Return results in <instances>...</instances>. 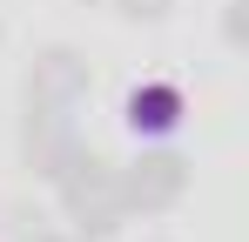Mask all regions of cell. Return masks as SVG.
<instances>
[{
	"label": "cell",
	"instance_id": "4",
	"mask_svg": "<svg viewBox=\"0 0 249 242\" xmlns=\"http://www.w3.org/2000/svg\"><path fill=\"white\" fill-rule=\"evenodd\" d=\"M81 81H88V68H81V54H68V47H54V54H41V68H34V101H68V94H81Z\"/></svg>",
	"mask_w": 249,
	"mask_h": 242
},
{
	"label": "cell",
	"instance_id": "3",
	"mask_svg": "<svg viewBox=\"0 0 249 242\" xmlns=\"http://www.w3.org/2000/svg\"><path fill=\"white\" fill-rule=\"evenodd\" d=\"M128 121H135V135H162L182 121V87H168V81H148V87H135L128 94Z\"/></svg>",
	"mask_w": 249,
	"mask_h": 242
},
{
	"label": "cell",
	"instance_id": "1",
	"mask_svg": "<svg viewBox=\"0 0 249 242\" xmlns=\"http://www.w3.org/2000/svg\"><path fill=\"white\" fill-rule=\"evenodd\" d=\"M61 175V189H68V208H74V222H81V236H108L115 229V215H122V189H115V168L108 161H68V168H54Z\"/></svg>",
	"mask_w": 249,
	"mask_h": 242
},
{
	"label": "cell",
	"instance_id": "5",
	"mask_svg": "<svg viewBox=\"0 0 249 242\" xmlns=\"http://www.w3.org/2000/svg\"><path fill=\"white\" fill-rule=\"evenodd\" d=\"M135 20H155V14H168V0H122Z\"/></svg>",
	"mask_w": 249,
	"mask_h": 242
},
{
	"label": "cell",
	"instance_id": "2",
	"mask_svg": "<svg viewBox=\"0 0 249 242\" xmlns=\"http://www.w3.org/2000/svg\"><path fill=\"white\" fill-rule=\"evenodd\" d=\"M182 182H189V168H182L175 155H142L128 175H115L122 208H168V202L182 195Z\"/></svg>",
	"mask_w": 249,
	"mask_h": 242
}]
</instances>
